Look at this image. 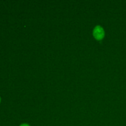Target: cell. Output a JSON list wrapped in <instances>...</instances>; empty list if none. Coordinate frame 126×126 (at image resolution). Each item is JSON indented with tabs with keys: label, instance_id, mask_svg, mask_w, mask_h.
I'll return each instance as SVG.
<instances>
[{
	"label": "cell",
	"instance_id": "obj_1",
	"mask_svg": "<svg viewBox=\"0 0 126 126\" xmlns=\"http://www.w3.org/2000/svg\"><path fill=\"white\" fill-rule=\"evenodd\" d=\"M92 35L97 41H100L103 40L105 36V32L104 28L100 25H97L94 28L93 31H92Z\"/></svg>",
	"mask_w": 126,
	"mask_h": 126
},
{
	"label": "cell",
	"instance_id": "obj_2",
	"mask_svg": "<svg viewBox=\"0 0 126 126\" xmlns=\"http://www.w3.org/2000/svg\"><path fill=\"white\" fill-rule=\"evenodd\" d=\"M19 126H30V125L28 123H22L21 124H20Z\"/></svg>",
	"mask_w": 126,
	"mask_h": 126
},
{
	"label": "cell",
	"instance_id": "obj_3",
	"mask_svg": "<svg viewBox=\"0 0 126 126\" xmlns=\"http://www.w3.org/2000/svg\"><path fill=\"white\" fill-rule=\"evenodd\" d=\"M0 103H1V97H0Z\"/></svg>",
	"mask_w": 126,
	"mask_h": 126
}]
</instances>
